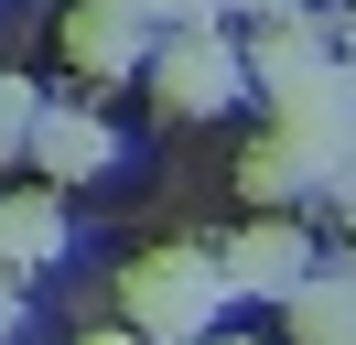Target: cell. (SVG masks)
Instances as JSON below:
<instances>
[{"label": "cell", "instance_id": "obj_1", "mask_svg": "<svg viewBox=\"0 0 356 345\" xmlns=\"http://www.w3.org/2000/svg\"><path fill=\"white\" fill-rule=\"evenodd\" d=\"M119 313H130L140 345H216V313H227V259L173 237V248L130 259L119 270Z\"/></svg>", "mask_w": 356, "mask_h": 345}, {"label": "cell", "instance_id": "obj_2", "mask_svg": "<svg viewBox=\"0 0 356 345\" xmlns=\"http://www.w3.org/2000/svg\"><path fill=\"white\" fill-rule=\"evenodd\" d=\"M238 86H248V54H227L216 33H162L152 43V97H162V119H216Z\"/></svg>", "mask_w": 356, "mask_h": 345}, {"label": "cell", "instance_id": "obj_3", "mask_svg": "<svg viewBox=\"0 0 356 345\" xmlns=\"http://www.w3.org/2000/svg\"><path fill=\"white\" fill-rule=\"evenodd\" d=\"M65 65H76V86L152 76V11L140 0H76L65 11Z\"/></svg>", "mask_w": 356, "mask_h": 345}, {"label": "cell", "instance_id": "obj_4", "mask_svg": "<svg viewBox=\"0 0 356 345\" xmlns=\"http://www.w3.org/2000/svg\"><path fill=\"white\" fill-rule=\"evenodd\" d=\"M227 291H270L291 313V302L313 291V237L291 227V216H259L248 237H227Z\"/></svg>", "mask_w": 356, "mask_h": 345}, {"label": "cell", "instance_id": "obj_5", "mask_svg": "<svg viewBox=\"0 0 356 345\" xmlns=\"http://www.w3.org/2000/svg\"><path fill=\"white\" fill-rule=\"evenodd\" d=\"M119 162V129L97 119V108H44V129H33V172L54 184H97V172Z\"/></svg>", "mask_w": 356, "mask_h": 345}, {"label": "cell", "instance_id": "obj_6", "mask_svg": "<svg viewBox=\"0 0 356 345\" xmlns=\"http://www.w3.org/2000/svg\"><path fill=\"white\" fill-rule=\"evenodd\" d=\"M65 248V205L54 194H0V270H44Z\"/></svg>", "mask_w": 356, "mask_h": 345}, {"label": "cell", "instance_id": "obj_7", "mask_svg": "<svg viewBox=\"0 0 356 345\" xmlns=\"http://www.w3.org/2000/svg\"><path fill=\"white\" fill-rule=\"evenodd\" d=\"M248 76H259L270 97H291L302 76H324V33H313V22H270V33L248 43Z\"/></svg>", "mask_w": 356, "mask_h": 345}, {"label": "cell", "instance_id": "obj_8", "mask_svg": "<svg viewBox=\"0 0 356 345\" xmlns=\"http://www.w3.org/2000/svg\"><path fill=\"white\" fill-rule=\"evenodd\" d=\"M302 172H313V151H302V141H281V129H270V141H248V151H238V184L259 194V205H281V194L302 184Z\"/></svg>", "mask_w": 356, "mask_h": 345}, {"label": "cell", "instance_id": "obj_9", "mask_svg": "<svg viewBox=\"0 0 356 345\" xmlns=\"http://www.w3.org/2000/svg\"><path fill=\"white\" fill-rule=\"evenodd\" d=\"M291 345H356V291L346 280H313L291 302Z\"/></svg>", "mask_w": 356, "mask_h": 345}, {"label": "cell", "instance_id": "obj_10", "mask_svg": "<svg viewBox=\"0 0 356 345\" xmlns=\"http://www.w3.org/2000/svg\"><path fill=\"white\" fill-rule=\"evenodd\" d=\"M33 129H44V97L0 65V162H11V151H33Z\"/></svg>", "mask_w": 356, "mask_h": 345}, {"label": "cell", "instance_id": "obj_11", "mask_svg": "<svg viewBox=\"0 0 356 345\" xmlns=\"http://www.w3.org/2000/svg\"><path fill=\"white\" fill-rule=\"evenodd\" d=\"M11 323H22V291H11V270H0V335H11Z\"/></svg>", "mask_w": 356, "mask_h": 345}, {"label": "cell", "instance_id": "obj_12", "mask_svg": "<svg viewBox=\"0 0 356 345\" xmlns=\"http://www.w3.org/2000/svg\"><path fill=\"white\" fill-rule=\"evenodd\" d=\"M87 345H140V335H130V323H97V335H87Z\"/></svg>", "mask_w": 356, "mask_h": 345}, {"label": "cell", "instance_id": "obj_13", "mask_svg": "<svg viewBox=\"0 0 356 345\" xmlns=\"http://www.w3.org/2000/svg\"><path fill=\"white\" fill-rule=\"evenodd\" d=\"M334 280H346V291H356V237H346V248H334Z\"/></svg>", "mask_w": 356, "mask_h": 345}, {"label": "cell", "instance_id": "obj_14", "mask_svg": "<svg viewBox=\"0 0 356 345\" xmlns=\"http://www.w3.org/2000/svg\"><path fill=\"white\" fill-rule=\"evenodd\" d=\"M248 11H281V22H291V0H248Z\"/></svg>", "mask_w": 356, "mask_h": 345}, {"label": "cell", "instance_id": "obj_15", "mask_svg": "<svg viewBox=\"0 0 356 345\" xmlns=\"http://www.w3.org/2000/svg\"><path fill=\"white\" fill-rule=\"evenodd\" d=\"M346 65H356V22H346Z\"/></svg>", "mask_w": 356, "mask_h": 345}, {"label": "cell", "instance_id": "obj_16", "mask_svg": "<svg viewBox=\"0 0 356 345\" xmlns=\"http://www.w3.org/2000/svg\"><path fill=\"white\" fill-rule=\"evenodd\" d=\"M216 345H259V335H216Z\"/></svg>", "mask_w": 356, "mask_h": 345}]
</instances>
